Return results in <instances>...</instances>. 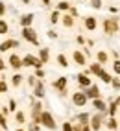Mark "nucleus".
<instances>
[{"instance_id": "f257e3e1", "label": "nucleus", "mask_w": 120, "mask_h": 131, "mask_svg": "<svg viewBox=\"0 0 120 131\" xmlns=\"http://www.w3.org/2000/svg\"><path fill=\"white\" fill-rule=\"evenodd\" d=\"M102 28H104V33L105 35H115V33H118L120 31V19L116 15H113V17H105L104 19V22H102Z\"/></svg>"}, {"instance_id": "f03ea898", "label": "nucleus", "mask_w": 120, "mask_h": 131, "mask_svg": "<svg viewBox=\"0 0 120 131\" xmlns=\"http://www.w3.org/2000/svg\"><path fill=\"white\" fill-rule=\"evenodd\" d=\"M39 124H41V127L50 129V131H56V129H57V122H56L54 115H52L50 111H46V109L41 113V116H39Z\"/></svg>"}, {"instance_id": "7ed1b4c3", "label": "nucleus", "mask_w": 120, "mask_h": 131, "mask_svg": "<svg viewBox=\"0 0 120 131\" xmlns=\"http://www.w3.org/2000/svg\"><path fill=\"white\" fill-rule=\"evenodd\" d=\"M30 102H31V109H30V116H31V122H39V116H41V113L45 111V105H42V102L41 100H35L31 96L30 98Z\"/></svg>"}, {"instance_id": "20e7f679", "label": "nucleus", "mask_w": 120, "mask_h": 131, "mask_svg": "<svg viewBox=\"0 0 120 131\" xmlns=\"http://www.w3.org/2000/svg\"><path fill=\"white\" fill-rule=\"evenodd\" d=\"M105 118H107V115H102V113H94V115H91V118H89L91 131H100L102 127H104Z\"/></svg>"}, {"instance_id": "39448f33", "label": "nucleus", "mask_w": 120, "mask_h": 131, "mask_svg": "<svg viewBox=\"0 0 120 131\" xmlns=\"http://www.w3.org/2000/svg\"><path fill=\"white\" fill-rule=\"evenodd\" d=\"M20 35H22V39H24V41H28L30 45L39 46V33L33 30V28H22Z\"/></svg>"}, {"instance_id": "423d86ee", "label": "nucleus", "mask_w": 120, "mask_h": 131, "mask_svg": "<svg viewBox=\"0 0 120 131\" xmlns=\"http://www.w3.org/2000/svg\"><path fill=\"white\" fill-rule=\"evenodd\" d=\"M24 67H31V68H35V70H37V68H42L45 65H42L41 61H39V57H37V56H33V54H26V56L22 57V68H24Z\"/></svg>"}, {"instance_id": "0eeeda50", "label": "nucleus", "mask_w": 120, "mask_h": 131, "mask_svg": "<svg viewBox=\"0 0 120 131\" xmlns=\"http://www.w3.org/2000/svg\"><path fill=\"white\" fill-rule=\"evenodd\" d=\"M19 46H20V41L9 37V39H6V41L0 42V54H7L9 50H15V48H19Z\"/></svg>"}, {"instance_id": "6e6552de", "label": "nucleus", "mask_w": 120, "mask_h": 131, "mask_svg": "<svg viewBox=\"0 0 120 131\" xmlns=\"http://www.w3.org/2000/svg\"><path fill=\"white\" fill-rule=\"evenodd\" d=\"M31 96H33L35 100H42V98L46 96V87H45V81H42V80H37V83L33 85Z\"/></svg>"}, {"instance_id": "1a4fd4ad", "label": "nucleus", "mask_w": 120, "mask_h": 131, "mask_svg": "<svg viewBox=\"0 0 120 131\" xmlns=\"http://www.w3.org/2000/svg\"><path fill=\"white\" fill-rule=\"evenodd\" d=\"M70 100H72V103H74L76 107H85V105L89 103V100H87V96H85L83 91H76V92H72Z\"/></svg>"}, {"instance_id": "9d476101", "label": "nucleus", "mask_w": 120, "mask_h": 131, "mask_svg": "<svg viewBox=\"0 0 120 131\" xmlns=\"http://www.w3.org/2000/svg\"><path fill=\"white\" fill-rule=\"evenodd\" d=\"M7 67L13 68L15 72H20V68H22V57L19 54H9V57H7Z\"/></svg>"}, {"instance_id": "9b49d317", "label": "nucleus", "mask_w": 120, "mask_h": 131, "mask_svg": "<svg viewBox=\"0 0 120 131\" xmlns=\"http://www.w3.org/2000/svg\"><path fill=\"white\" fill-rule=\"evenodd\" d=\"M76 81H78L80 91H85V89H89V87L92 85V80H91L89 76H85L83 72H78V74H76Z\"/></svg>"}, {"instance_id": "f8f14e48", "label": "nucleus", "mask_w": 120, "mask_h": 131, "mask_svg": "<svg viewBox=\"0 0 120 131\" xmlns=\"http://www.w3.org/2000/svg\"><path fill=\"white\" fill-rule=\"evenodd\" d=\"M83 92H85V96H87V100H89V102H91V100H98V98H102V91H100V87H98V85H94V83L89 87V89H85Z\"/></svg>"}, {"instance_id": "ddd939ff", "label": "nucleus", "mask_w": 120, "mask_h": 131, "mask_svg": "<svg viewBox=\"0 0 120 131\" xmlns=\"http://www.w3.org/2000/svg\"><path fill=\"white\" fill-rule=\"evenodd\" d=\"M52 87H54L57 92L67 91V89H68V78H67V76H59L57 80H54V81H52Z\"/></svg>"}, {"instance_id": "4468645a", "label": "nucleus", "mask_w": 120, "mask_h": 131, "mask_svg": "<svg viewBox=\"0 0 120 131\" xmlns=\"http://www.w3.org/2000/svg\"><path fill=\"white\" fill-rule=\"evenodd\" d=\"M83 28L87 30V31H94L98 28V19L96 17H92V15H89V17H83Z\"/></svg>"}, {"instance_id": "2eb2a0df", "label": "nucleus", "mask_w": 120, "mask_h": 131, "mask_svg": "<svg viewBox=\"0 0 120 131\" xmlns=\"http://www.w3.org/2000/svg\"><path fill=\"white\" fill-rule=\"evenodd\" d=\"M33 20H35V15H33V13H22V15L19 17V24H20V28H31Z\"/></svg>"}, {"instance_id": "dca6fc26", "label": "nucleus", "mask_w": 120, "mask_h": 131, "mask_svg": "<svg viewBox=\"0 0 120 131\" xmlns=\"http://www.w3.org/2000/svg\"><path fill=\"white\" fill-rule=\"evenodd\" d=\"M72 61H74V65H78V67H85L89 63V59L85 57V54L81 50H74L72 52Z\"/></svg>"}, {"instance_id": "f3484780", "label": "nucleus", "mask_w": 120, "mask_h": 131, "mask_svg": "<svg viewBox=\"0 0 120 131\" xmlns=\"http://www.w3.org/2000/svg\"><path fill=\"white\" fill-rule=\"evenodd\" d=\"M59 22H61L67 30H70V28H74L76 26V19L72 15H68V13H61V19H59Z\"/></svg>"}, {"instance_id": "a211bd4d", "label": "nucleus", "mask_w": 120, "mask_h": 131, "mask_svg": "<svg viewBox=\"0 0 120 131\" xmlns=\"http://www.w3.org/2000/svg\"><path fill=\"white\" fill-rule=\"evenodd\" d=\"M92 103V107L96 109V113H102V115H105V111H107V102L104 98H98V100H91Z\"/></svg>"}, {"instance_id": "6ab92c4d", "label": "nucleus", "mask_w": 120, "mask_h": 131, "mask_svg": "<svg viewBox=\"0 0 120 131\" xmlns=\"http://www.w3.org/2000/svg\"><path fill=\"white\" fill-rule=\"evenodd\" d=\"M15 124L19 127H22L24 124H28V116H26V113H24L22 109H17L15 111Z\"/></svg>"}, {"instance_id": "aec40b11", "label": "nucleus", "mask_w": 120, "mask_h": 131, "mask_svg": "<svg viewBox=\"0 0 120 131\" xmlns=\"http://www.w3.org/2000/svg\"><path fill=\"white\" fill-rule=\"evenodd\" d=\"M89 118H91V113H87V111H81V113H78V115L74 116V124L85 126V124H89Z\"/></svg>"}, {"instance_id": "412c9836", "label": "nucleus", "mask_w": 120, "mask_h": 131, "mask_svg": "<svg viewBox=\"0 0 120 131\" xmlns=\"http://www.w3.org/2000/svg\"><path fill=\"white\" fill-rule=\"evenodd\" d=\"M104 126L109 129V131H118V126H120V122L116 116H107L105 122H104Z\"/></svg>"}, {"instance_id": "4be33fe9", "label": "nucleus", "mask_w": 120, "mask_h": 131, "mask_svg": "<svg viewBox=\"0 0 120 131\" xmlns=\"http://www.w3.org/2000/svg\"><path fill=\"white\" fill-rule=\"evenodd\" d=\"M94 57H96V63L102 65V67H104L105 63H109V54L105 50H98L96 54H94Z\"/></svg>"}, {"instance_id": "5701e85b", "label": "nucleus", "mask_w": 120, "mask_h": 131, "mask_svg": "<svg viewBox=\"0 0 120 131\" xmlns=\"http://www.w3.org/2000/svg\"><path fill=\"white\" fill-rule=\"evenodd\" d=\"M22 83H24V76H22L20 72H15V74L11 76V80H9V85L15 87V89H19Z\"/></svg>"}, {"instance_id": "b1692460", "label": "nucleus", "mask_w": 120, "mask_h": 131, "mask_svg": "<svg viewBox=\"0 0 120 131\" xmlns=\"http://www.w3.org/2000/svg\"><path fill=\"white\" fill-rule=\"evenodd\" d=\"M39 61L42 65H46L48 61H50V48H46V46H42V48H39Z\"/></svg>"}, {"instance_id": "393cba45", "label": "nucleus", "mask_w": 120, "mask_h": 131, "mask_svg": "<svg viewBox=\"0 0 120 131\" xmlns=\"http://www.w3.org/2000/svg\"><path fill=\"white\" fill-rule=\"evenodd\" d=\"M72 7V2H68V0H59L57 6H56V9L59 13H68V9Z\"/></svg>"}, {"instance_id": "a878e982", "label": "nucleus", "mask_w": 120, "mask_h": 131, "mask_svg": "<svg viewBox=\"0 0 120 131\" xmlns=\"http://www.w3.org/2000/svg\"><path fill=\"white\" fill-rule=\"evenodd\" d=\"M56 63L61 67V68H68V65H70V63H68L67 54H57V56H56Z\"/></svg>"}, {"instance_id": "bb28decb", "label": "nucleus", "mask_w": 120, "mask_h": 131, "mask_svg": "<svg viewBox=\"0 0 120 131\" xmlns=\"http://www.w3.org/2000/svg\"><path fill=\"white\" fill-rule=\"evenodd\" d=\"M87 65H89V68H87V70H89V76H98V74L102 72V68H104V67L98 65V63H87Z\"/></svg>"}, {"instance_id": "cd10ccee", "label": "nucleus", "mask_w": 120, "mask_h": 131, "mask_svg": "<svg viewBox=\"0 0 120 131\" xmlns=\"http://www.w3.org/2000/svg\"><path fill=\"white\" fill-rule=\"evenodd\" d=\"M96 78H100V81H102V83H107V85H109L111 80H113V74H109L107 70H104V68H102V72H100Z\"/></svg>"}, {"instance_id": "c85d7f7f", "label": "nucleus", "mask_w": 120, "mask_h": 131, "mask_svg": "<svg viewBox=\"0 0 120 131\" xmlns=\"http://www.w3.org/2000/svg\"><path fill=\"white\" fill-rule=\"evenodd\" d=\"M105 115H107V116H116V115H118V105H116L115 102L107 103V111H105Z\"/></svg>"}, {"instance_id": "c756f323", "label": "nucleus", "mask_w": 120, "mask_h": 131, "mask_svg": "<svg viewBox=\"0 0 120 131\" xmlns=\"http://www.w3.org/2000/svg\"><path fill=\"white\" fill-rule=\"evenodd\" d=\"M9 22H7L6 19H0V35H7L9 33Z\"/></svg>"}, {"instance_id": "7c9ffc66", "label": "nucleus", "mask_w": 120, "mask_h": 131, "mask_svg": "<svg viewBox=\"0 0 120 131\" xmlns=\"http://www.w3.org/2000/svg\"><path fill=\"white\" fill-rule=\"evenodd\" d=\"M59 19H61V13H59L57 9H54L52 13H50V22H52V24H57Z\"/></svg>"}, {"instance_id": "2f4dec72", "label": "nucleus", "mask_w": 120, "mask_h": 131, "mask_svg": "<svg viewBox=\"0 0 120 131\" xmlns=\"http://www.w3.org/2000/svg\"><path fill=\"white\" fill-rule=\"evenodd\" d=\"M26 126H28L26 131H41V124H39V122H28Z\"/></svg>"}, {"instance_id": "473e14b6", "label": "nucleus", "mask_w": 120, "mask_h": 131, "mask_svg": "<svg viewBox=\"0 0 120 131\" xmlns=\"http://www.w3.org/2000/svg\"><path fill=\"white\" fill-rule=\"evenodd\" d=\"M0 129H4V131L9 129V124H7V116H4L2 113H0Z\"/></svg>"}, {"instance_id": "72a5a7b5", "label": "nucleus", "mask_w": 120, "mask_h": 131, "mask_svg": "<svg viewBox=\"0 0 120 131\" xmlns=\"http://www.w3.org/2000/svg\"><path fill=\"white\" fill-rule=\"evenodd\" d=\"M89 6L92 9H102V6H104V0H89Z\"/></svg>"}, {"instance_id": "f704fd0d", "label": "nucleus", "mask_w": 120, "mask_h": 131, "mask_svg": "<svg viewBox=\"0 0 120 131\" xmlns=\"http://www.w3.org/2000/svg\"><path fill=\"white\" fill-rule=\"evenodd\" d=\"M113 74H116V76H120V59H113Z\"/></svg>"}, {"instance_id": "c9c22d12", "label": "nucleus", "mask_w": 120, "mask_h": 131, "mask_svg": "<svg viewBox=\"0 0 120 131\" xmlns=\"http://www.w3.org/2000/svg\"><path fill=\"white\" fill-rule=\"evenodd\" d=\"M7 91H9V85H7L6 80H0V94H6Z\"/></svg>"}, {"instance_id": "e433bc0d", "label": "nucleus", "mask_w": 120, "mask_h": 131, "mask_svg": "<svg viewBox=\"0 0 120 131\" xmlns=\"http://www.w3.org/2000/svg\"><path fill=\"white\" fill-rule=\"evenodd\" d=\"M24 78H26V83H28V85L31 87V89H33V85L37 83V78L33 76V74H30V76H24Z\"/></svg>"}, {"instance_id": "4c0bfd02", "label": "nucleus", "mask_w": 120, "mask_h": 131, "mask_svg": "<svg viewBox=\"0 0 120 131\" xmlns=\"http://www.w3.org/2000/svg\"><path fill=\"white\" fill-rule=\"evenodd\" d=\"M109 85L113 87V91H120V78H113Z\"/></svg>"}, {"instance_id": "58836bf2", "label": "nucleus", "mask_w": 120, "mask_h": 131, "mask_svg": "<svg viewBox=\"0 0 120 131\" xmlns=\"http://www.w3.org/2000/svg\"><path fill=\"white\" fill-rule=\"evenodd\" d=\"M7 13V6H6V2L4 0H0V19H2V17Z\"/></svg>"}, {"instance_id": "ea45409f", "label": "nucleus", "mask_w": 120, "mask_h": 131, "mask_svg": "<svg viewBox=\"0 0 120 131\" xmlns=\"http://www.w3.org/2000/svg\"><path fill=\"white\" fill-rule=\"evenodd\" d=\"M7 109H9V113H15L17 111V100H9V103H7Z\"/></svg>"}, {"instance_id": "a19ab883", "label": "nucleus", "mask_w": 120, "mask_h": 131, "mask_svg": "<svg viewBox=\"0 0 120 131\" xmlns=\"http://www.w3.org/2000/svg\"><path fill=\"white\" fill-rule=\"evenodd\" d=\"M61 131H72V122H63L61 124Z\"/></svg>"}, {"instance_id": "79ce46f5", "label": "nucleus", "mask_w": 120, "mask_h": 131, "mask_svg": "<svg viewBox=\"0 0 120 131\" xmlns=\"http://www.w3.org/2000/svg\"><path fill=\"white\" fill-rule=\"evenodd\" d=\"M33 76H35V78H37V80H42V78H45V76H46V72H45V70H42V68H37V70H35V74H33Z\"/></svg>"}, {"instance_id": "37998d69", "label": "nucleus", "mask_w": 120, "mask_h": 131, "mask_svg": "<svg viewBox=\"0 0 120 131\" xmlns=\"http://www.w3.org/2000/svg\"><path fill=\"white\" fill-rule=\"evenodd\" d=\"M68 15H72L74 17V19H80V13H78V7H70V9H68Z\"/></svg>"}, {"instance_id": "c03bdc74", "label": "nucleus", "mask_w": 120, "mask_h": 131, "mask_svg": "<svg viewBox=\"0 0 120 131\" xmlns=\"http://www.w3.org/2000/svg\"><path fill=\"white\" fill-rule=\"evenodd\" d=\"M46 37H48V39H57V31H56V30H48V31H46Z\"/></svg>"}, {"instance_id": "a18cd8bd", "label": "nucleus", "mask_w": 120, "mask_h": 131, "mask_svg": "<svg viewBox=\"0 0 120 131\" xmlns=\"http://www.w3.org/2000/svg\"><path fill=\"white\" fill-rule=\"evenodd\" d=\"M85 41H87V39H85L83 35H76V42H78L80 46H85Z\"/></svg>"}, {"instance_id": "49530a36", "label": "nucleus", "mask_w": 120, "mask_h": 131, "mask_svg": "<svg viewBox=\"0 0 120 131\" xmlns=\"http://www.w3.org/2000/svg\"><path fill=\"white\" fill-rule=\"evenodd\" d=\"M6 68H7V63H6V61H4L2 57H0V72H4Z\"/></svg>"}, {"instance_id": "de8ad7c7", "label": "nucleus", "mask_w": 120, "mask_h": 131, "mask_svg": "<svg viewBox=\"0 0 120 131\" xmlns=\"http://www.w3.org/2000/svg\"><path fill=\"white\" fill-rule=\"evenodd\" d=\"M107 9H109V13H111V15H116V13H118V7H116V6H109Z\"/></svg>"}, {"instance_id": "09e8293b", "label": "nucleus", "mask_w": 120, "mask_h": 131, "mask_svg": "<svg viewBox=\"0 0 120 131\" xmlns=\"http://www.w3.org/2000/svg\"><path fill=\"white\" fill-rule=\"evenodd\" d=\"M67 94H68V89H67V91H61V92H57L59 98H67Z\"/></svg>"}, {"instance_id": "8fccbe9b", "label": "nucleus", "mask_w": 120, "mask_h": 131, "mask_svg": "<svg viewBox=\"0 0 120 131\" xmlns=\"http://www.w3.org/2000/svg\"><path fill=\"white\" fill-rule=\"evenodd\" d=\"M0 113H2L4 116H7V115H9V109H7V107H2V109H0Z\"/></svg>"}, {"instance_id": "3c124183", "label": "nucleus", "mask_w": 120, "mask_h": 131, "mask_svg": "<svg viewBox=\"0 0 120 131\" xmlns=\"http://www.w3.org/2000/svg\"><path fill=\"white\" fill-rule=\"evenodd\" d=\"M113 102H115V103H116V105L120 107V94H118V96H115V98H113Z\"/></svg>"}, {"instance_id": "603ef678", "label": "nucleus", "mask_w": 120, "mask_h": 131, "mask_svg": "<svg viewBox=\"0 0 120 131\" xmlns=\"http://www.w3.org/2000/svg\"><path fill=\"white\" fill-rule=\"evenodd\" d=\"M41 2H42V6H50V4H52V0H41Z\"/></svg>"}, {"instance_id": "864d4df0", "label": "nucleus", "mask_w": 120, "mask_h": 131, "mask_svg": "<svg viewBox=\"0 0 120 131\" xmlns=\"http://www.w3.org/2000/svg\"><path fill=\"white\" fill-rule=\"evenodd\" d=\"M81 131H91V127H89V124H85V126H81Z\"/></svg>"}, {"instance_id": "5fc2aeb1", "label": "nucleus", "mask_w": 120, "mask_h": 131, "mask_svg": "<svg viewBox=\"0 0 120 131\" xmlns=\"http://www.w3.org/2000/svg\"><path fill=\"white\" fill-rule=\"evenodd\" d=\"M20 2H22V4H24V6H28V4H30V2H31V0H20Z\"/></svg>"}, {"instance_id": "6e6d98bb", "label": "nucleus", "mask_w": 120, "mask_h": 131, "mask_svg": "<svg viewBox=\"0 0 120 131\" xmlns=\"http://www.w3.org/2000/svg\"><path fill=\"white\" fill-rule=\"evenodd\" d=\"M15 131H26V127H17Z\"/></svg>"}, {"instance_id": "4d7b16f0", "label": "nucleus", "mask_w": 120, "mask_h": 131, "mask_svg": "<svg viewBox=\"0 0 120 131\" xmlns=\"http://www.w3.org/2000/svg\"><path fill=\"white\" fill-rule=\"evenodd\" d=\"M118 122H120V120H118Z\"/></svg>"}]
</instances>
